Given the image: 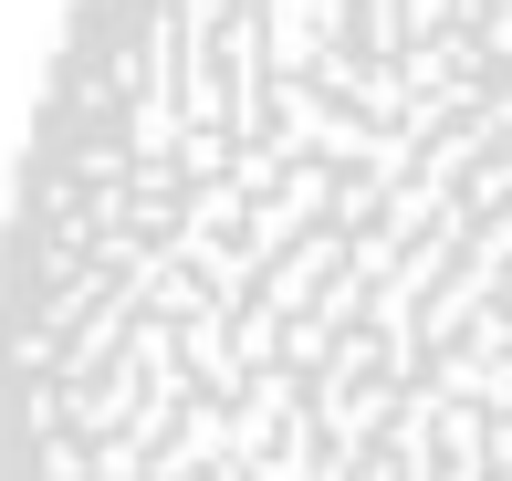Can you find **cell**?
<instances>
[{
	"label": "cell",
	"mask_w": 512,
	"mask_h": 481,
	"mask_svg": "<svg viewBox=\"0 0 512 481\" xmlns=\"http://www.w3.org/2000/svg\"><path fill=\"white\" fill-rule=\"evenodd\" d=\"M0 481H512V0H74Z\"/></svg>",
	"instance_id": "6da1fadb"
}]
</instances>
